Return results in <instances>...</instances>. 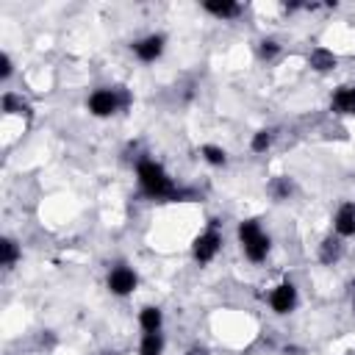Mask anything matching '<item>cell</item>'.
I'll return each mask as SVG.
<instances>
[{
  "label": "cell",
  "mask_w": 355,
  "mask_h": 355,
  "mask_svg": "<svg viewBox=\"0 0 355 355\" xmlns=\"http://www.w3.org/2000/svg\"><path fill=\"white\" fill-rule=\"evenodd\" d=\"M133 175H136V189L144 200H153V202H189V200H194V191L183 189L169 175V169L161 161H155L153 155H141L133 164Z\"/></svg>",
  "instance_id": "obj_1"
},
{
  "label": "cell",
  "mask_w": 355,
  "mask_h": 355,
  "mask_svg": "<svg viewBox=\"0 0 355 355\" xmlns=\"http://www.w3.org/2000/svg\"><path fill=\"white\" fill-rule=\"evenodd\" d=\"M236 244H239V252L244 255V261H250V263H263L272 252V236L255 216H247L236 225Z\"/></svg>",
  "instance_id": "obj_2"
},
{
  "label": "cell",
  "mask_w": 355,
  "mask_h": 355,
  "mask_svg": "<svg viewBox=\"0 0 355 355\" xmlns=\"http://www.w3.org/2000/svg\"><path fill=\"white\" fill-rule=\"evenodd\" d=\"M130 92L125 86H97L89 92L86 97V111L94 119H111L119 111H125L130 105Z\"/></svg>",
  "instance_id": "obj_3"
},
{
  "label": "cell",
  "mask_w": 355,
  "mask_h": 355,
  "mask_svg": "<svg viewBox=\"0 0 355 355\" xmlns=\"http://www.w3.org/2000/svg\"><path fill=\"white\" fill-rule=\"evenodd\" d=\"M222 247H225V233H222V227L216 225V219H211V222L191 239V261H194L197 266H208V263H214V261L219 258Z\"/></svg>",
  "instance_id": "obj_4"
},
{
  "label": "cell",
  "mask_w": 355,
  "mask_h": 355,
  "mask_svg": "<svg viewBox=\"0 0 355 355\" xmlns=\"http://www.w3.org/2000/svg\"><path fill=\"white\" fill-rule=\"evenodd\" d=\"M105 288H108L111 297L125 300V297H130L139 288V272L128 261H116L105 272Z\"/></svg>",
  "instance_id": "obj_5"
},
{
  "label": "cell",
  "mask_w": 355,
  "mask_h": 355,
  "mask_svg": "<svg viewBox=\"0 0 355 355\" xmlns=\"http://www.w3.org/2000/svg\"><path fill=\"white\" fill-rule=\"evenodd\" d=\"M166 44H169L166 33L150 31V33H144V36H139V39L130 42V55H133L139 64H155V61L164 58Z\"/></svg>",
  "instance_id": "obj_6"
},
{
  "label": "cell",
  "mask_w": 355,
  "mask_h": 355,
  "mask_svg": "<svg viewBox=\"0 0 355 355\" xmlns=\"http://www.w3.org/2000/svg\"><path fill=\"white\" fill-rule=\"evenodd\" d=\"M266 302H269V311L275 316H291L297 308H300V288L294 280H280L277 286L269 288L266 294Z\"/></svg>",
  "instance_id": "obj_7"
},
{
  "label": "cell",
  "mask_w": 355,
  "mask_h": 355,
  "mask_svg": "<svg viewBox=\"0 0 355 355\" xmlns=\"http://www.w3.org/2000/svg\"><path fill=\"white\" fill-rule=\"evenodd\" d=\"M330 233L338 239H355V200H344L336 205L333 219H330Z\"/></svg>",
  "instance_id": "obj_8"
},
{
  "label": "cell",
  "mask_w": 355,
  "mask_h": 355,
  "mask_svg": "<svg viewBox=\"0 0 355 355\" xmlns=\"http://www.w3.org/2000/svg\"><path fill=\"white\" fill-rule=\"evenodd\" d=\"M344 252H347V244H344V239H338L336 233L322 236V241L316 244V261H319L322 266H338L341 258H344Z\"/></svg>",
  "instance_id": "obj_9"
},
{
  "label": "cell",
  "mask_w": 355,
  "mask_h": 355,
  "mask_svg": "<svg viewBox=\"0 0 355 355\" xmlns=\"http://www.w3.org/2000/svg\"><path fill=\"white\" fill-rule=\"evenodd\" d=\"M200 8L208 17H214L216 22H233L244 14V3H239V0H205V3H200Z\"/></svg>",
  "instance_id": "obj_10"
},
{
  "label": "cell",
  "mask_w": 355,
  "mask_h": 355,
  "mask_svg": "<svg viewBox=\"0 0 355 355\" xmlns=\"http://www.w3.org/2000/svg\"><path fill=\"white\" fill-rule=\"evenodd\" d=\"M330 111L336 116H355V83H338L330 92Z\"/></svg>",
  "instance_id": "obj_11"
},
{
  "label": "cell",
  "mask_w": 355,
  "mask_h": 355,
  "mask_svg": "<svg viewBox=\"0 0 355 355\" xmlns=\"http://www.w3.org/2000/svg\"><path fill=\"white\" fill-rule=\"evenodd\" d=\"M308 67L316 72V75H330L338 69V53H333L330 47L324 44H316L308 50Z\"/></svg>",
  "instance_id": "obj_12"
},
{
  "label": "cell",
  "mask_w": 355,
  "mask_h": 355,
  "mask_svg": "<svg viewBox=\"0 0 355 355\" xmlns=\"http://www.w3.org/2000/svg\"><path fill=\"white\" fill-rule=\"evenodd\" d=\"M0 111L3 116H19V119H33V105L14 89H6L0 97Z\"/></svg>",
  "instance_id": "obj_13"
},
{
  "label": "cell",
  "mask_w": 355,
  "mask_h": 355,
  "mask_svg": "<svg viewBox=\"0 0 355 355\" xmlns=\"http://www.w3.org/2000/svg\"><path fill=\"white\" fill-rule=\"evenodd\" d=\"M266 194L272 202H288L297 194V180L291 175H275L266 180Z\"/></svg>",
  "instance_id": "obj_14"
},
{
  "label": "cell",
  "mask_w": 355,
  "mask_h": 355,
  "mask_svg": "<svg viewBox=\"0 0 355 355\" xmlns=\"http://www.w3.org/2000/svg\"><path fill=\"white\" fill-rule=\"evenodd\" d=\"M136 324L141 333H161L164 330V308L161 305H141L136 313Z\"/></svg>",
  "instance_id": "obj_15"
},
{
  "label": "cell",
  "mask_w": 355,
  "mask_h": 355,
  "mask_svg": "<svg viewBox=\"0 0 355 355\" xmlns=\"http://www.w3.org/2000/svg\"><path fill=\"white\" fill-rule=\"evenodd\" d=\"M19 261H22V244L14 236H3L0 239V266L6 272H11Z\"/></svg>",
  "instance_id": "obj_16"
},
{
  "label": "cell",
  "mask_w": 355,
  "mask_h": 355,
  "mask_svg": "<svg viewBox=\"0 0 355 355\" xmlns=\"http://www.w3.org/2000/svg\"><path fill=\"white\" fill-rule=\"evenodd\" d=\"M280 53H283V44H280L277 36H261L255 42V58L261 64H275L280 58Z\"/></svg>",
  "instance_id": "obj_17"
},
{
  "label": "cell",
  "mask_w": 355,
  "mask_h": 355,
  "mask_svg": "<svg viewBox=\"0 0 355 355\" xmlns=\"http://www.w3.org/2000/svg\"><path fill=\"white\" fill-rule=\"evenodd\" d=\"M275 139H277V128H272V125L258 128V130L250 136V153H255V155H266V153L275 147Z\"/></svg>",
  "instance_id": "obj_18"
},
{
  "label": "cell",
  "mask_w": 355,
  "mask_h": 355,
  "mask_svg": "<svg viewBox=\"0 0 355 355\" xmlns=\"http://www.w3.org/2000/svg\"><path fill=\"white\" fill-rule=\"evenodd\" d=\"M200 158H202L208 166H214V169H225L227 161H230V153H227L222 144L205 141V144H200Z\"/></svg>",
  "instance_id": "obj_19"
},
{
  "label": "cell",
  "mask_w": 355,
  "mask_h": 355,
  "mask_svg": "<svg viewBox=\"0 0 355 355\" xmlns=\"http://www.w3.org/2000/svg\"><path fill=\"white\" fill-rule=\"evenodd\" d=\"M166 352V336L161 333H141L139 336V347L136 355H164Z\"/></svg>",
  "instance_id": "obj_20"
},
{
  "label": "cell",
  "mask_w": 355,
  "mask_h": 355,
  "mask_svg": "<svg viewBox=\"0 0 355 355\" xmlns=\"http://www.w3.org/2000/svg\"><path fill=\"white\" fill-rule=\"evenodd\" d=\"M11 75H14V58L8 50H3L0 53V83H8Z\"/></svg>",
  "instance_id": "obj_21"
},
{
  "label": "cell",
  "mask_w": 355,
  "mask_h": 355,
  "mask_svg": "<svg viewBox=\"0 0 355 355\" xmlns=\"http://www.w3.org/2000/svg\"><path fill=\"white\" fill-rule=\"evenodd\" d=\"M183 355H208V349H205L200 341H194V344H189V347H186V352H183Z\"/></svg>",
  "instance_id": "obj_22"
},
{
  "label": "cell",
  "mask_w": 355,
  "mask_h": 355,
  "mask_svg": "<svg viewBox=\"0 0 355 355\" xmlns=\"http://www.w3.org/2000/svg\"><path fill=\"white\" fill-rule=\"evenodd\" d=\"M352 316H355V294H352Z\"/></svg>",
  "instance_id": "obj_23"
},
{
  "label": "cell",
  "mask_w": 355,
  "mask_h": 355,
  "mask_svg": "<svg viewBox=\"0 0 355 355\" xmlns=\"http://www.w3.org/2000/svg\"><path fill=\"white\" fill-rule=\"evenodd\" d=\"M103 355H114V352H103Z\"/></svg>",
  "instance_id": "obj_24"
}]
</instances>
